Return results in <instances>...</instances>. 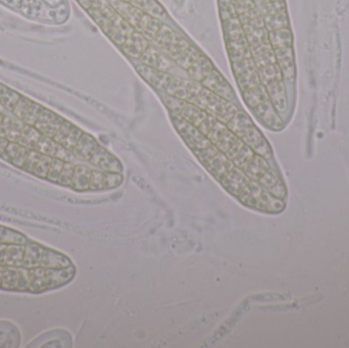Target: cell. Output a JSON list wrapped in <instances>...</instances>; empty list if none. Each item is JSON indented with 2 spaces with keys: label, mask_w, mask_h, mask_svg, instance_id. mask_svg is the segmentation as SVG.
<instances>
[{
  "label": "cell",
  "mask_w": 349,
  "mask_h": 348,
  "mask_svg": "<svg viewBox=\"0 0 349 348\" xmlns=\"http://www.w3.org/2000/svg\"><path fill=\"white\" fill-rule=\"evenodd\" d=\"M20 94L15 92L14 90H11L8 88V90L5 92V94L0 98V104L3 108L7 110L8 112H11L15 104L17 103L18 99L20 98Z\"/></svg>",
  "instance_id": "7a4b0ae2"
},
{
  "label": "cell",
  "mask_w": 349,
  "mask_h": 348,
  "mask_svg": "<svg viewBox=\"0 0 349 348\" xmlns=\"http://www.w3.org/2000/svg\"><path fill=\"white\" fill-rule=\"evenodd\" d=\"M32 103H33V101L30 100L29 98H27L25 96H20V98L18 99L14 108L10 113H12V115L15 119L23 120L25 118L26 114L28 113L30 106L32 105Z\"/></svg>",
  "instance_id": "3957f363"
},
{
  "label": "cell",
  "mask_w": 349,
  "mask_h": 348,
  "mask_svg": "<svg viewBox=\"0 0 349 348\" xmlns=\"http://www.w3.org/2000/svg\"><path fill=\"white\" fill-rule=\"evenodd\" d=\"M45 107H43L42 105H40L39 103L33 101L32 105L30 106L28 113L26 114L25 118L21 120L25 124L30 125V126H35L37 121L39 120V118L41 117L43 111Z\"/></svg>",
  "instance_id": "6da1fadb"
}]
</instances>
